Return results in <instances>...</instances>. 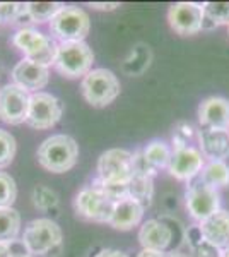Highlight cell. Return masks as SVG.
<instances>
[{"label":"cell","mask_w":229,"mask_h":257,"mask_svg":"<svg viewBox=\"0 0 229 257\" xmlns=\"http://www.w3.org/2000/svg\"><path fill=\"white\" fill-rule=\"evenodd\" d=\"M79 146L70 136H50L38 148V163L52 173H65L77 165Z\"/></svg>","instance_id":"1"},{"label":"cell","mask_w":229,"mask_h":257,"mask_svg":"<svg viewBox=\"0 0 229 257\" xmlns=\"http://www.w3.org/2000/svg\"><path fill=\"white\" fill-rule=\"evenodd\" d=\"M94 64V53L84 41L60 43L55 57V69L67 79L86 77Z\"/></svg>","instance_id":"2"},{"label":"cell","mask_w":229,"mask_h":257,"mask_svg":"<svg viewBox=\"0 0 229 257\" xmlns=\"http://www.w3.org/2000/svg\"><path fill=\"white\" fill-rule=\"evenodd\" d=\"M82 94L86 101L96 108H103L118 98L122 86L118 77L108 69H94L82 79Z\"/></svg>","instance_id":"3"},{"label":"cell","mask_w":229,"mask_h":257,"mask_svg":"<svg viewBox=\"0 0 229 257\" xmlns=\"http://www.w3.org/2000/svg\"><path fill=\"white\" fill-rule=\"evenodd\" d=\"M91 21L84 9L74 6H64L58 14L50 21V31L62 43L84 41L89 35Z\"/></svg>","instance_id":"4"},{"label":"cell","mask_w":229,"mask_h":257,"mask_svg":"<svg viewBox=\"0 0 229 257\" xmlns=\"http://www.w3.org/2000/svg\"><path fill=\"white\" fill-rule=\"evenodd\" d=\"M12 43L26 55L28 60L47 65V67L50 64H55L58 45L55 40L43 35L41 31H36L33 28H23L12 36Z\"/></svg>","instance_id":"5"},{"label":"cell","mask_w":229,"mask_h":257,"mask_svg":"<svg viewBox=\"0 0 229 257\" xmlns=\"http://www.w3.org/2000/svg\"><path fill=\"white\" fill-rule=\"evenodd\" d=\"M21 243L31 255H45L62 243V230L48 218L33 219L24 228Z\"/></svg>","instance_id":"6"},{"label":"cell","mask_w":229,"mask_h":257,"mask_svg":"<svg viewBox=\"0 0 229 257\" xmlns=\"http://www.w3.org/2000/svg\"><path fill=\"white\" fill-rule=\"evenodd\" d=\"M77 216L96 223H110L115 202L96 184L87 185L74 199Z\"/></svg>","instance_id":"7"},{"label":"cell","mask_w":229,"mask_h":257,"mask_svg":"<svg viewBox=\"0 0 229 257\" xmlns=\"http://www.w3.org/2000/svg\"><path fill=\"white\" fill-rule=\"evenodd\" d=\"M98 180L128 185L134 177V155L125 149H108L98 160Z\"/></svg>","instance_id":"8"},{"label":"cell","mask_w":229,"mask_h":257,"mask_svg":"<svg viewBox=\"0 0 229 257\" xmlns=\"http://www.w3.org/2000/svg\"><path fill=\"white\" fill-rule=\"evenodd\" d=\"M64 113V105L50 93H33L29 96V110L26 123L38 131L52 128Z\"/></svg>","instance_id":"9"},{"label":"cell","mask_w":229,"mask_h":257,"mask_svg":"<svg viewBox=\"0 0 229 257\" xmlns=\"http://www.w3.org/2000/svg\"><path fill=\"white\" fill-rule=\"evenodd\" d=\"M186 209L197 221L210 218L220 211V196L217 189L207 185L200 178L191 182L186 190Z\"/></svg>","instance_id":"10"},{"label":"cell","mask_w":229,"mask_h":257,"mask_svg":"<svg viewBox=\"0 0 229 257\" xmlns=\"http://www.w3.org/2000/svg\"><path fill=\"white\" fill-rule=\"evenodd\" d=\"M169 26L180 36H193L203 30L205 14H203V4L193 2H178L169 7L168 12Z\"/></svg>","instance_id":"11"},{"label":"cell","mask_w":229,"mask_h":257,"mask_svg":"<svg viewBox=\"0 0 229 257\" xmlns=\"http://www.w3.org/2000/svg\"><path fill=\"white\" fill-rule=\"evenodd\" d=\"M29 96L18 84H6L0 89V120L9 125H19L28 118Z\"/></svg>","instance_id":"12"},{"label":"cell","mask_w":229,"mask_h":257,"mask_svg":"<svg viewBox=\"0 0 229 257\" xmlns=\"http://www.w3.org/2000/svg\"><path fill=\"white\" fill-rule=\"evenodd\" d=\"M203 160L205 158H203L200 149L193 146L174 148V151L171 153V161H169L168 170L171 173V177H174L176 180L190 182L205 167Z\"/></svg>","instance_id":"13"},{"label":"cell","mask_w":229,"mask_h":257,"mask_svg":"<svg viewBox=\"0 0 229 257\" xmlns=\"http://www.w3.org/2000/svg\"><path fill=\"white\" fill-rule=\"evenodd\" d=\"M12 79H14V84H18L19 88L40 93V89H43L48 84L50 72L47 65L23 59L18 62V65L12 70Z\"/></svg>","instance_id":"14"},{"label":"cell","mask_w":229,"mask_h":257,"mask_svg":"<svg viewBox=\"0 0 229 257\" xmlns=\"http://www.w3.org/2000/svg\"><path fill=\"white\" fill-rule=\"evenodd\" d=\"M202 237L220 252L229 250V211L220 209L210 218L198 223Z\"/></svg>","instance_id":"15"},{"label":"cell","mask_w":229,"mask_h":257,"mask_svg":"<svg viewBox=\"0 0 229 257\" xmlns=\"http://www.w3.org/2000/svg\"><path fill=\"white\" fill-rule=\"evenodd\" d=\"M198 120L205 128L229 131V101L220 96L205 98L198 106Z\"/></svg>","instance_id":"16"},{"label":"cell","mask_w":229,"mask_h":257,"mask_svg":"<svg viewBox=\"0 0 229 257\" xmlns=\"http://www.w3.org/2000/svg\"><path fill=\"white\" fill-rule=\"evenodd\" d=\"M198 148L203 158L210 161H224L229 158V131H217V128L198 131Z\"/></svg>","instance_id":"17"},{"label":"cell","mask_w":229,"mask_h":257,"mask_svg":"<svg viewBox=\"0 0 229 257\" xmlns=\"http://www.w3.org/2000/svg\"><path fill=\"white\" fill-rule=\"evenodd\" d=\"M173 231L168 225H164L159 219H149L140 226L139 231V242L142 248L149 250H159L164 252L171 245Z\"/></svg>","instance_id":"18"},{"label":"cell","mask_w":229,"mask_h":257,"mask_svg":"<svg viewBox=\"0 0 229 257\" xmlns=\"http://www.w3.org/2000/svg\"><path fill=\"white\" fill-rule=\"evenodd\" d=\"M144 209H145L144 206L140 202H137L134 197H125L122 201L115 202L110 225L115 230H122V231L132 230V228L142 221Z\"/></svg>","instance_id":"19"},{"label":"cell","mask_w":229,"mask_h":257,"mask_svg":"<svg viewBox=\"0 0 229 257\" xmlns=\"http://www.w3.org/2000/svg\"><path fill=\"white\" fill-rule=\"evenodd\" d=\"M151 175H145V173H134L130 184H128V194L130 197H134L137 202L144 206V208H149L152 202V196H154V184H152Z\"/></svg>","instance_id":"20"},{"label":"cell","mask_w":229,"mask_h":257,"mask_svg":"<svg viewBox=\"0 0 229 257\" xmlns=\"http://www.w3.org/2000/svg\"><path fill=\"white\" fill-rule=\"evenodd\" d=\"M21 231V214L14 208H0V243H12Z\"/></svg>","instance_id":"21"},{"label":"cell","mask_w":229,"mask_h":257,"mask_svg":"<svg viewBox=\"0 0 229 257\" xmlns=\"http://www.w3.org/2000/svg\"><path fill=\"white\" fill-rule=\"evenodd\" d=\"M142 156L145 163L151 167L154 172L161 168H168L169 161H171V151H169L168 144L162 141H152L151 144H147L142 151Z\"/></svg>","instance_id":"22"},{"label":"cell","mask_w":229,"mask_h":257,"mask_svg":"<svg viewBox=\"0 0 229 257\" xmlns=\"http://www.w3.org/2000/svg\"><path fill=\"white\" fill-rule=\"evenodd\" d=\"M200 180L217 189L229 185V167L224 161H209L200 172Z\"/></svg>","instance_id":"23"},{"label":"cell","mask_w":229,"mask_h":257,"mask_svg":"<svg viewBox=\"0 0 229 257\" xmlns=\"http://www.w3.org/2000/svg\"><path fill=\"white\" fill-rule=\"evenodd\" d=\"M64 9V4L58 2H29L26 4L28 16L31 19V23H47L52 21L55 16Z\"/></svg>","instance_id":"24"},{"label":"cell","mask_w":229,"mask_h":257,"mask_svg":"<svg viewBox=\"0 0 229 257\" xmlns=\"http://www.w3.org/2000/svg\"><path fill=\"white\" fill-rule=\"evenodd\" d=\"M205 21H210L214 26H229V2H207L203 4Z\"/></svg>","instance_id":"25"},{"label":"cell","mask_w":229,"mask_h":257,"mask_svg":"<svg viewBox=\"0 0 229 257\" xmlns=\"http://www.w3.org/2000/svg\"><path fill=\"white\" fill-rule=\"evenodd\" d=\"M16 156V139L11 132L0 128V170L7 168Z\"/></svg>","instance_id":"26"},{"label":"cell","mask_w":229,"mask_h":257,"mask_svg":"<svg viewBox=\"0 0 229 257\" xmlns=\"http://www.w3.org/2000/svg\"><path fill=\"white\" fill-rule=\"evenodd\" d=\"M18 197V185L14 178L0 172V208H12Z\"/></svg>","instance_id":"27"},{"label":"cell","mask_w":229,"mask_h":257,"mask_svg":"<svg viewBox=\"0 0 229 257\" xmlns=\"http://www.w3.org/2000/svg\"><path fill=\"white\" fill-rule=\"evenodd\" d=\"M33 202H35V206L38 209L48 211L58 204V196L53 190L45 187V185H38V187H35V190H33Z\"/></svg>","instance_id":"28"},{"label":"cell","mask_w":229,"mask_h":257,"mask_svg":"<svg viewBox=\"0 0 229 257\" xmlns=\"http://www.w3.org/2000/svg\"><path fill=\"white\" fill-rule=\"evenodd\" d=\"M198 226V225H197ZM188 240H190V245H191V250H193V255L191 257H222L224 252H220L219 248H215L214 245H210L209 242H205L198 230V237L193 238L188 235Z\"/></svg>","instance_id":"29"},{"label":"cell","mask_w":229,"mask_h":257,"mask_svg":"<svg viewBox=\"0 0 229 257\" xmlns=\"http://www.w3.org/2000/svg\"><path fill=\"white\" fill-rule=\"evenodd\" d=\"M24 16H28L26 4L0 2V21H7V23H19V19H23Z\"/></svg>","instance_id":"30"},{"label":"cell","mask_w":229,"mask_h":257,"mask_svg":"<svg viewBox=\"0 0 229 257\" xmlns=\"http://www.w3.org/2000/svg\"><path fill=\"white\" fill-rule=\"evenodd\" d=\"M197 138L198 132H195V128L190 125V123H185V122H180L176 125V131L173 134V146L174 148H181V146H191L188 144L191 138Z\"/></svg>","instance_id":"31"},{"label":"cell","mask_w":229,"mask_h":257,"mask_svg":"<svg viewBox=\"0 0 229 257\" xmlns=\"http://www.w3.org/2000/svg\"><path fill=\"white\" fill-rule=\"evenodd\" d=\"M94 257H128V255L123 254V252H120V250H115V248H106V250H101Z\"/></svg>","instance_id":"32"},{"label":"cell","mask_w":229,"mask_h":257,"mask_svg":"<svg viewBox=\"0 0 229 257\" xmlns=\"http://www.w3.org/2000/svg\"><path fill=\"white\" fill-rule=\"evenodd\" d=\"M137 257H168L166 252H159V250H149V248H142V250L137 254Z\"/></svg>","instance_id":"33"},{"label":"cell","mask_w":229,"mask_h":257,"mask_svg":"<svg viewBox=\"0 0 229 257\" xmlns=\"http://www.w3.org/2000/svg\"><path fill=\"white\" fill-rule=\"evenodd\" d=\"M91 7H94V9L98 11H113L116 7H120L118 2H111V4H98V2H93L91 4Z\"/></svg>","instance_id":"34"},{"label":"cell","mask_w":229,"mask_h":257,"mask_svg":"<svg viewBox=\"0 0 229 257\" xmlns=\"http://www.w3.org/2000/svg\"><path fill=\"white\" fill-rule=\"evenodd\" d=\"M0 257H14L11 243H0Z\"/></svg>","instance_id":"35"},{"label":"cell","mask_w":229,"mask_h":257,"mask_svg":"<svg viewBox=\"0 0 229 257\" xmlns=\"http://www.w3.org/2000/svg\"><path fill=\"white\" fill-rule=\"evenodd\" d=\"M14 252V250H12ZM14 257H35V255H31L28 250H24V252H14Z\"/></svg>","instance_id":"36"},{"label":"cell","mask_w":229,"mask_h":257,"mask_svg":"<svg viewBox=\"0 0 229 257\" xmlns=\"http://www.w3.org/2000/svg\"><path fill=\"white\" fill-rule=\"evenodd\" d=\"M168 257H191L188 254H181V252H171V254H168Z\"/></svg>","instance_id":"37"},{"label":"cell","mask_w":229,"mask_h":257,"mask_svg":"<svg viewBox=\"0 0 229 257\" xmlns=\"http://www.w3.org/2000/svg\"><path fill=\"white\" fill-rule=\"evenodd\" d=\"M222 257H229V250H226V252H224V255Z\"/></svg>","instance_id":"38"},{"label":"cell","mask_w":229,"mask_h":257,"mask_svg":"<svg viewBox=\"0 0 229 257\" xmlns=\"http://www.w3.org/2000/svg\"><path fill=\"white\" fill-rule=\"evenodd\" d=\"M227 35H229V26H227Z\"/></svg>","instance_id":"39"},{"label":"cell","mask_w":229,"mask_h":257,"mask_svg":"<svg viewBox=\"0 0 229 257\" xmlns=\"http://www.w3.org/2000/svg\"><path fill=\"white\" fill-rule=\"evenodd\" d=\"M0 24H2V21H0Z\"/></svg>","instance_id":"40"}]
</instances>
